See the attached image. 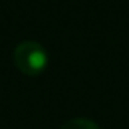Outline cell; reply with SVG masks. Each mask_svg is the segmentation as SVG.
I'll return each mask as SVG.
<instances>
[{
    "mask_svg": "<svg viewBox=\"0 0 129 129\" xmlns=\"http://www.w3.org/2000/svg\"><path fill=\"white\" fill-rule=\"evenodd\" d=\"M13 64L21 74L36 77L46 70L49 56L43 44L36 41H23L13 49Z\"/></svg>",
    "mask_w": 129,
    "mask_h": 129,
    "instance_id": "1",
    "label": "cell"
},
{
    "mask_svg": "<svg viewBox=\"0 0 129 129\" xmlns=\"http://www.w3.org/2000/svg\"><path fill=\"white\" fill-rule=\"evenodd\" d=\"M59 129H100V126L88 118H74L64 123Z\"/></svg>",
    "mask_w": 129,
    "mask_h": 129,
    "instance_id": "2",
    "label": "cell"
}]
</instances>
